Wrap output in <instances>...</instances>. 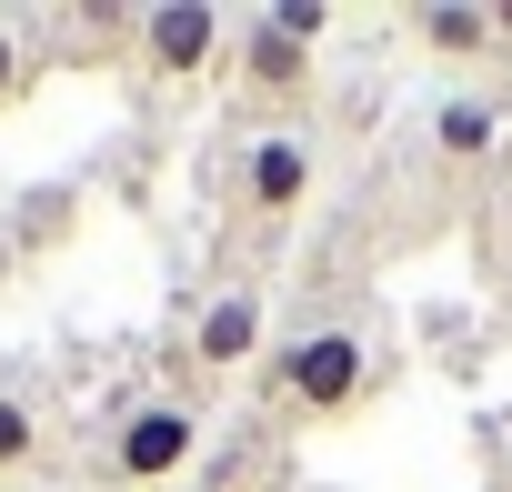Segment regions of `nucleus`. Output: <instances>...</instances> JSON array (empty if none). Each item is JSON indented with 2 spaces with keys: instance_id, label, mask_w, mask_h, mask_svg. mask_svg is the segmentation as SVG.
I'll return each instance as SVG.
<instances>
[{
  "instance_id": "6",
  "label": "nucleus",
  "mask_w": 512,
  "mask_h": 492,
  "mask_svg": "<svg viewBox=\"0 0 512 492\" xmlns=\"http://www.w3.org/2000/svg\"><path fill=\"white\" fill-rule=\"evenodd\" d=\"M251 352H262V292L251 282H231V292H211L201 302V322H191V372H251Z\"/></svg>"
},
{
  "instance_id": "3",
  "label": "nucleus",
  "mask_w": 512,
  "mask_h": 492,
  "mask_svg": "<svg viewBox=\"0 0 512 492\" xmlns=\"http://www.w3.org/2000/svg\"><path fill=\"white\" fill-rule=\"evenodd\" d=\"M312 181H322L312 131H302V121H272L262 141H251V161H241V211H251V221H292V211L312 201Z\"/></svg>"
},
{
  "instance_id": "2",
  "label": "nucleus",
  "mask_w": 512,
  "mask_h": 492,
  "mask_svg": "<svg viewBox=\"0 0 512 492\" xmlns=\"http://www.w3.org/2000/svg\"><path fill=\"white\" fill-rule=\"evenodd\" d=\"M201 452V412L191 402H131L101 442V482H171Z\"/></svg>"
},
{
  "instance_id": "5",
  "label": "nucleus",
  "mask_w": 512,
  "mask_h": 492,
  "mask_svg": "<svg viewBox=\"0 0 512 492\" xmlns=\"http://www.w3.org/2000/svg\"><path fill=\"white\" fill-rule=\"evenodd\" d=\"M231 61H241L251 101H272V111H302V101H312V41H292L272 11L241 31V51H231Z\"/></svg>"
},
{
  "instance_id": "4",
  "label": "nucleus",
  "mask_w": 512,
  "mask_h": 492,
  "mask_svg": "<svg viewBox=\"0 0 512 492\" xmlns=\"http://www.w3.org/2000/svg\"><path fill=\"white\" fill-rule=\"evenodd\" d=\"M131 31H141V61L161 81H201L221 61V11H201V0H161V11H141Z\"/></svg>"
},
{
  "instance_id": "1",
  "label": "nucleus",
  "mask_w": 512,
  "mask_h": 492,
  "mask_svg": "<svg viewBox=\"0 0 512 492\" xmlns=\"http://www.w3.org/2000/svg\"><path fill=\"white\" fill-rule=\"evenodd\" d=\"M372 382H382V362H372V342L362 332H302V342H282L272 352V372H262V392L292 412V422H342V412H362L372 402Z\"/></svg>"
},
{
  "instance_id": "8",
  "label": "nucleus",
  "mask_w": 512,
  "mask_h": 492,
  "mask_svg": "<svg viewBox=\"0 0 512 492\" xmlns=\"http://www.w3.org/2000/svg\"><path fill=\"white\" fill-rule=\"evenodd\" d=\"M432 141H442V161H492L502 151V111L492 101H442L432 111Z\"/></svg>"
},
{
  "instance_id": "9",
  "label": "nucleus",
  "mask_w": 512,
  "mask_h": 492,
  "mask_svg": "<svg viewBox=\"0 0 512 492\" xmlns=\"http://www.w3.org/2000/svg\"><path fill=\"white\" fill-rule=\"evenodd\" d=\"M31 462H51V432L21 392H0V472H31Z\"/></svg>"
},
{
  "instance_id": "10",
  "label": "nucleus",
  "mask_w": 512,
  "mask_h": 492,
  "mask_svg": "<svg viewBox=\"0 0 512 492\" xmlns=\"http://www.w3.org/2000/svg\"><path fill=\"white\" fill-rule=\"evenodd\" d=\"M21 91H31V41H21L11 21H0V111H11Z\"/></svg>"
},
{
  "instance_id": "7",
  "label": "nucleus",
  "mask_w": 512,
  "mask_h": 492,
  "mask_svg": "<svg viewBox=\"0 0 512 492\" xmlns=\"http://www.w3.org/2000/svg\"><path fill=\"white\" fill-rule=\"evenodd\" d=\"M412 31H422L442 61H482V51H492V11H482V0H432Z\"/></svg>"
}]
</instances>
